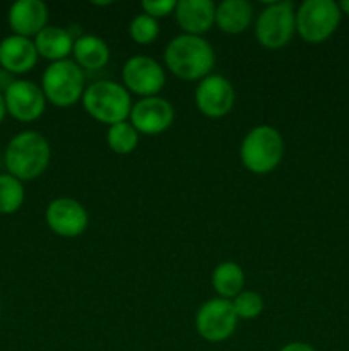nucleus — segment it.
Masks as SVG:
<instances>
[{
  "label": "nucleus",
  "instance_id": "f257e3e1",
  "mask_svg": "<svg viewBox=\"0 0 349 351\" xmlns=\"http://www.w3.org/2000/svg\"><path fill=\"white\" fill-rule=\"evenodd\" d=\"M164 64L178 79L202 81L214 69V48L202 36L178 34L164 48Z\"/></svg>",
  "mask_w": 349,
  "mask_h": 351
},
{
  "label": "nucleus",
  "instance_id": "f03ea898",
  "mask_svg": "<svg viewBox=\"0 0 349 351\" xmlns=\"http://www.w3.org/2000/svg\"><path fill=\"white\" fill-rule=\"evenodd\" d=\"M51 160L50 143L36 130L16 134L7 144L5 167L21 182L34 180L44 173Z\"/></svg>",
  "mask_w": 349,
  "mask_h": 351
},
{
  "label": "nucleus",
  "instance_id": "7ed1b4c3",
  "mask_svg": "<svg viewBox=\"0 0 349 351\" xmlns=\"http://www.w3.org/2000/svg\"><path fill=\"white\" fill-rule=\"evenodd\" d=\"M82 106L91 119L99 123L127 122L132 112V96L125 86L115 81H96L82 95Z\"/></svg>",
  "mask_w": 349,
  "mask_h": 351
},
{
  "label": "nucleus",
  "instance_id": "20e7f679",
  "mask_svg": "<svg viewBox=\"0 0 349 351\" xmlns=\"http://www.w3.org/2000/svg\"><path fill=\"white\" fill-rule=\"evenodd\" d=\"M284 158V139L270 125L253 127L243 137L240 160L243 167L255 175H266L276 170Z\"/></svg>",
  "mask_w": 349,
  "mask_h": 351
},
{
  "label": "nucleus",
  "instance_id": "39448f33",
  "mask_svg": "<svg viewBox=\"0 0 349 351\" xmlns=\"http://www.w3.org/2000/svg\"><path fill=\"white\" fill-rule=\"evenodd\" d=\"M84 71L74 60L53 62L48 65L41 77V91L47 101L58 108H68L82 99L86 88Z\"/></svg>",
  "mask_w": 349,
  "mask_h": 351
},
{
  "label": "nucleus",
  "instance_id": "423d86ee",
  "mask_svg": "<svg viewBox=\"0 0 349 351\" xmlns=\"http://www.w3.org/2000/svg\"><path fill=\"white\" fill-rule=\"evenodd\" d=\"M342 12L334 0H305L296 10V33L310 45L327 41L337 31Z\"/></svg>",
  "mask_w": 349,
  "mask_h": 351
},
{
  "label": "nucleus",
  "instance_id": "0eeeda50",
  "mask_svg": "<svg viewBox=\"0 0 349 351\" xmlns=\"http://www.w3.org/2000/svg\"><path fill=\"white\" fill-rule=\"evenodd\" d=\"M296 33V9L293 2H272L259 14L255 38L267 50H279Z\"/></svg>",
  "mask_w": 349,
  "mask_h": 351
},
{
  "label": "nucleus",
  "instance_id": "6e6552de",
  "mask_svg": "<svg viewBox=\"0 0 349 351\" xmlns=\"http://www.w3.org/2000/svg\"><path fill=\"white\" fill-rule=\"evenodd\" d=\"M238 315L231 300L211 298L205 302L195 315V329L202 339L209 343H221L231 338L238 326Z\"/></svg>",
  "mask_w": 349,
  "mask_h": 351
},
{
  "label": "nucleus",
  "instance_id": "1a4fd4ad",
  "mask_svg": "<svg viewBox=\"0 0 349 351\" xmlns=\"http://www.w3.org/2000/svg\"><path fill=\"white\" fill-rule=\"evenodd\" d=\"M122 79L127 91L142 98H151L164 88L166 74L157 60L147 55H135L123 65Z\"/></svg>",
  "mask_w": 349,
  "mask_h": 351
},
{
  "label": "nucleus",
  "instance_id": "9d476101",
  "mask_svg": "<svg viewBox=\"0 0 349 351\" xmlns=\"http://www.w3.org/2000/svg\"><path fill=\"white\" fill-rule=\"evenodd\" d=\"M195 105L202 115L209 119H222L235 106V88L228 77L221 74H209L198 81L195 88Z\"/></svg>",
  "mask_w": 349,
  "mask_h": 351
},
{
  "label": "nucleus",
  "instance_id": "9b49d317",
  "mask_svg": "<svg viewBox=\"0 0 349 351\" xmlns=\"http://www.w3.org/2000/svg\"><path fill=\"white\" fill-rule=\"evenodd\" d=\"M47 225L55 235L64 239L81 237L89 226V215L84 206L72 197H58L44 211Z\"/></svg>",
  "mask_w": 349,
  "mask_h": 351
},
{
  "label": "nucleus",
  "instance_id": "f8f14e48",
  "mask_svg": "<svg viewBox=\"0 0 349 351\" xmlns=\"http://www.w3.org/2000/svg\"><path fill=\"white\" fill-rule=\"evenodd\" d=\"M129 122L135 127L139 134L157 136V134L166 132L173 125L174 108L168 99L161 96L140 98L139 101L133 103Z\"/></svg>",
  "mask_w": 349,
  "mask_h": 351
},
{
  "label": "nucleus",
  "instance_id": "ddd939ff",
  "mask_svg": "<svg viewBox=\"0 0 349 351\" xmlns=\"http://www.w3.org/2000/svg\"><path fill=\"white\" fill-rule=\"evenodd\" d=\"M7 113L19 122H34L40 119L47 106V98L38 84L31 81H14L3 93Z\"/></svg>",
  "mask_w": 349,
  "mask_h": 351
},
{
  "label": "nucleus",
  "instance_id": "4468645a",
  "mask_svg": "<svg viewBox=\"0 0 349 351\" xmlns=\"http://www.w3.org/2000/svg\"><path fill=\"white\" fill-rule=\"evenodd\" d=\"M38 51L31 38L10 34L0 41V67L9 74H26L34 69Z\"/></svg>",
  "mask_w": 349,
  "mask_h": 351
},
{
  "label": "nucleus",
  "instance_id": "2eb2a0df",
  "mask_svg": "<svg viewBox=\"0 0 349 351\" xmlns=\"http://www.w3.org/2000/svg\"><path fill=\"white\" fill-rule=\"evenodd\" d=\"M174 19L183 34L202 36L216 24V5L212 0H180Z\"/></svg>",
  "mask_w": 349,
  "mask_h": 351
},
{
  "label": "nucleus",
  "instance_id": "dca6fc26",
  "mask_svg": "<svg viewBox=\"0 0 349 351\" xmlns=\"http://www.w3.org/2000/svg\"><path fill=\"white\" fill-rule=\"evenodd\" d=\"M48 7L41 0H17L9 9V24L14 34L31 38L48 26Z\"/></svg>",
  "mask_w": 349,
  "mask_h": 351
},
{
  "label": "nucleus",
  "instance_id": "f3484780",
  "mask_svg": "<svg viewBox=\"0 0 349 351\" xmlns=\"http://www.w3.org/2000/svg\"><path fill=\"white\" fill-rule=\"evenodd\" d=\"M34 47L40 57L53 62L67 60L72 53L75 38L62 26H47L34 36Z\"/></svg>",
  "mask_w": 349,
  "mask_h": 351
},
{
  "label": "nucleus",
  "instance_id": "a211bd4d",
  "mask_svg": "<svg viewBox=\"0 0 349 351\" xmlns=\"http://www.w3.org/2000/svg\"><path fill=\"white\" fill-rule=\"evenodd\" d=\"M253 7L246 0H222L216 5V26L226 34H240L250 27Z\"/></svg>",
  "mask_w": 349,
  "mask_h": 351
},
{
  "label": "nucleus",
  "instance_id": "6ab92c4d",
  "mask_svg": "<svg viewBox=\"0 0 349 351\" xmlns=\"http://www.w3.org/2000/svg\"><path fill=\"white\" fill-rule=\"evenodd\" d=\"M72 55L82 71H99L109 62L108 45L96 34H82L75 38Z\"/></svg>",
  "mask_w": 349,
  "mask_h": 351
},
{
  "label": "nucleus",
  "instance_id": "aec40b11",
  "mask_svg": "<svg viewBox=\"0 0 349 351\" xmlns=\"http://www.w3.org/2000/svg\"><path fill=\"white\" fill-rule=\"evenodd\" d=\"M211 283L216 293L219 295V298L233 300L245 288V273H243V267L240 264L233 263V261L221 263L212 271Z\"/></svg>",
  "mask_w": 349,
  "mask_h": 351
},
{
  "label": "nucleus",
  "instance_id": "412c9836",
  "mask_svg": "<svg viewBox=\"0 0 349 351\" xmlns=\"http://www.w3.org/2000/svg\"><path fill=\"white\" fill-rule=\"evenodd\" d=\"M106 143H108L109 149L115 154L125 156V154L133 153L139 146V132L135 127L127 120V122L115 123V125L108 127L106 132Z\"/></svg>",
  "mask_w": 349,
  "mask_h": 351
},
{
  "label": "nucleus",
  "instance_id": "4be33fe9",
  "mask_svg": "<svg viewBox=\"0 0 349 351\" xmlns=\"http://www.w3.org/2000/svg\"><path fill=\"white\" fill-rule=\"evenodd\" d=\"M24 202V185L10 173L0 175V213L12 215Z\"/></svg>",
  "mask_w": 349,
  "mask_h": 351
},
{
  "label": "nucleus",
  "instance_id": "5701e85b",
  "mask_svg": "<svg viewBox=\"0 0 349 351\" xmlns=\"http://www.w3.org/2000/svg\"><path fill=\"white\" fill-rule=\"evenodd\" d=\"M129 34L137 45H151L159 36V23L142 12L130 21Z\"/></svg>",
  "mask_w": 349,
  "mask_h": 351
},
{
  "label": "nucleus",
  "instance_id": "b1692460",
  "mask_svg": "<svg viewBox=\"0 0 349 351\" xmlns=\"http://www.w3.org/2000/svg\"><path fill=\"white\" fill-rule=\"evenodd\" d=\"M233 307H235L238 319L243 321H252L257 319L263 311V298L257 291L243 290L236 298H233Z\"/></svg>",
  "mask_w": 349,
  "mask_h": 351
},
{
  "label": "nucleus",
  "instance_id": "393cba45",
  "mask_svg": "<svg viewBox=\"0 0 349 351\" xmlns=\"http://www.w3.org/2000/svg\"><path fill=\"white\" fill-rule=\"evenodd\" d=\"M140 7H142L144 14L157 21L159 17H166L173 14L174 9H177V2L174 0H142Z\"/></svg>",
  "mask_w": 349,
  "mask_h": 351
},
{
  "label": "nucleus",
  "instance_id": "a878e982",
  "mask_svg": "<svg viewBox=\"0 0 349 351\" xmlns=\"http://www.w3.org/2000/svg\"><path fill=\"white\" fill-rule=\"evenodd\" d=\"M279 351H317L311 345L308 343H301V341H293L287 343L286 346H283Z\"/></svg>",
  "mask_w": 349,
  "mask_h": 351
},
{
  "label": "nucleus",
  "instance_id": "bb28decb",
  "mask_svg": "<svg viewBox=\"0 0 349 351\" xmlns=\"http://www.w3.org/2000/svg\"><path fill=\"white\" fill-rule=\"evenodd\" d=\"M7 113V108H5V99H3V95L0 93V122L3 120V117H5Z\"/></svg>",
  "mask_w": 349,
  "mask_h": 351
},
{
  "label": "nucleus",
  "instance_id": "cd10ccee",
  "mask_svg": "<svg viewBox=\"0 0 349 351\" xmlns=\"http://www.w3.org/2000/svg\"><path fill=\"white\" fill-rule=\"evenodd\" d=\"M339 9H341L342 14L349 16V0H342V2H339Z\"/></svg>",
  "mask_w": 349,
  "mask_h": 351
},
{
  "label": "nucleus",
  "instance_id": "c85d7f7f",
  "mask_svg": "<svg viewBox=\"0 0 349 351\" xmlns=\"http://www.w3.org/2000/svg\"><path fill=\"white\" fill-rule=\"evenodd\" d=\"M109 3H112V2H92V5H99V7H106V5H109Z\"/></svg>",
  "mask_w": 349,
  "mask_h": 351
}]
</instances>
